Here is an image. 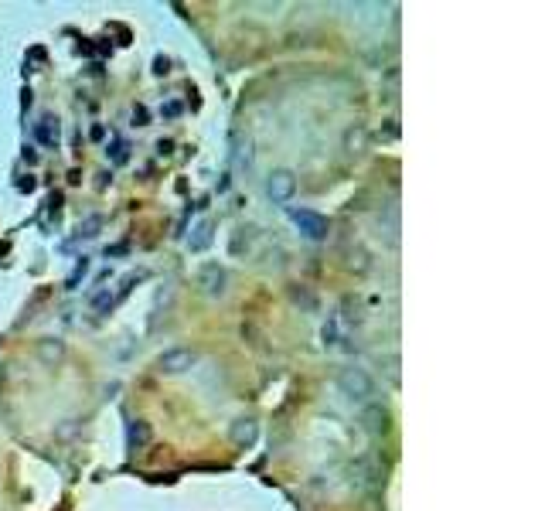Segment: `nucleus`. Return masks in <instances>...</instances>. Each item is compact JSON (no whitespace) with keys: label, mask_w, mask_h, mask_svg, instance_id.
<instances>
[{"label":"nucleus","mask_w":545,"mask_h":511,"mask_svg":"<svg viewBox=\"0 0 545 511\" xmlns=\"http://www.w3.org/2000/svg\"><path fill=\"white\" fill-rule=\"evenodd\" d=\"M337 389H341V396H348L351 402H368V399L375 396V379H372L365 368L348 365V368H341V375H337Z\"/></svg>","instance_id":"f257e3e1"},{"label":"nucleus","mask_w":545,"mask_h":511,"mask_svg":"<svg viewBox=\"0 0 545 511\" xmlns=\"http://www.w3.org/2000/svg\"><path fill=\"white\" fill-rule=\"evenodd\" d=\"M198 365V351L195 348H167L157 358V372L161 375H184Z\"/></svg>","instance_id":"f03ea898"},{"label":"nucleus","mask_w":545,"mask_h":511,"mask_svg":"<svg viewBox=\"0 0 545 511\" xmlns=\"http://www.w3.org/2000/svg\"><path fill=\"white\" fill-rule=\"evenodd\" d=\"M290 222L300 228V235L310 239V242L327 239V228H330L324 215H317V212H310V208H290Z\"/></svg>","instance_id":"7ed1b4c3"},{"label":"nucleus","mask_w":545,"mask_h":511,"mask_svg":"<svg viewBox=\"0 0 545 511\" xmlns=\"http://www.w3.org/2000/svg\"><path fill=\"white\" fill-rule=\"evenodd\" d=\"M225 286H228L225 266H221V263H201V270H198V290H201L205 297L218 300V297L225 293Z\"/></svg>","instance_id":"20e7f679"},{"label":"nucleus","mask_w":545,"mask_h":511,"mask_svg":"<svg viewBox=\"0 0 545 511\" xmlns=\"http://www.w3.org/2000/svg\"><path fill=\"white\" fill-rule=\"evenodd\" d=\"M293 194H297V177H293V170L279 168V170H272L270 177H266V198H270V201L286 205Z\"/></svg>","instance_id":"39448f33"},{"label":"nucleus","mask_w":545,"mask_h":511,"mask_svg":"<svg viewBox=\"0 0 545 511\" xmlns=\"http://www.w3.org/2000/svg\"><path fill=\"white\" fill-rule=\"evenodd\" d=\"M228 437H232V443H235L239 450H249V447L259 440V423H256L252 416H239V419L232 423Z\"/></svg>","instance_id":"423d86ee"},{"label":"nucleus","mask_w":545,"mask_h":511,"mask_svg":"<svg viewBox=\"0 0 545 511\" xmlns=\"http://www.w3.org/2000/svg\"><path fill=\"white\" fill-rule=\"evenodd\" d=\"M34 140H38L41 147H58V140H61V126H58L54 116H41V119L34 123Z\"/></svg>","instance_id":"0eeeda50"},{"label":"nucleus","mask_w":545,"mask_h":511,"mask_svg":"<svg viewBox=\"0 0 545 511\" xmlns=\"http://www.w3.org/2000/svg\"><path fill=\"white\" fill-rule=\"evenodd\" d=\"M38 358L45 361V365H61L65 361V341L61 338H41L38 341Z\"/></svg>","instance_id":"6e6552de"},{"label":"nucleus","mask_w":545,"mask_h":511,"mask_svg":"<svg viewBox=\"0 0 545 511\" xmlns=\"http://www.w3.org/2000/svg\"><path fill=\"white\" fill-rule=\"evenodd\" d=\"M344 150L348 154H365L368 150V130L361 123H355L348 133H344Z\"/></svg>","instance_id":"1a4fd4ad"},{"label":"nucleus","mask_w":545,"mask_h":511,"mask_svg":"<svg viewBox=\"0 0 545 511\" xmlns=\"http://www.w3.org/2000/svg\"><path fill=\"white\" fill-rule=\"evenodd\" d=\"M361 423H365V430H368V433H385V430H388V409H382V405H368V409H365V416H361Z\"/></svg>","instance_id":"9d476101"},{"label":"nucleus","mask_w":545,"mask_h":511,"mask_svg":"<svg viewBox=\"0 0 545 511\" xmlns=\"http://www.w3.org/2000/svg\"><path fill=\"white\" fill-rule=\"evenodd\" d=\"M232 168L235 170H249L252 168V140L235 137V150H232Z\"/></svg>","instance_id":"9b49d317"},{"label":"nucleus","mask_w":545,"mask_h":511,"mask_svg":"<svg viewBox=\"0 0 545 511\" xmlns=\"http://www.w3.org/2000/svg\"><path fill=\"white\" fill-rule=\"evenodd\" d=\"M150 437H154V433H150V423H147V419H133V423H130V447H133V450H143V447L150 443Z\"/></svg>","instance_id":"f8f14e48"},{"label":"nucleus","mask_w":545,"mask_h":511,"mask_svg":"<svg viewBox=\"0 0 545 511\" xmlns=\"http://www.w3.org/2000/svg\"><path fill=\"white\" fill-rule=\"evenodd\" d=\"M208 246H212V222H201V226L195 228V235H191L188 249H191V252H205Z\"/></svg>","instance_id":"ddd939ff"},{"label":"nucleus","mask_w":545,"mask_h":511,"mask_svg":"<svg viewBox=\"0 0 545 511\" xmlns=\"http://www.w3.org/2000/svg\"><path fill=\"white\" fill-rule=\"evenodd\" d=\"M252 239H256V228H239V232L232 235V246H228V249H232V256H239V252H242V246L249 249V246H252Z\"/></svg>","instance_id":"4468645a"},{"label":"nucleus","mask_w":545,"mask_h":511,"mask_svg":"<svg viewBox=\"0 0 545 511\" xmlns=\"http://www.w3.org/2000/svg\"><path fill=\"white\" fill-rule=\"evenodd\" d=\"M99 232H103V215H89V219L79 226V232H75V235H79V239H96Z\"/></svg>","instance_id":"2eb2a0df"},{"label":"nucleus","mask_w":545,"mask_h":511,"mask_svg":"<svg viewBox=\"0 0 545 511\" xmlns=\"http://www.w3.org/2000/svg\"><path fill=\"white\" fill-rule=\"evenodd\" d=\"M116 300H112V293L109 290H99V293H92L89 297V307L96 310V314H109V307H112Z\"/></svg>","instance_id":"dca6fc26"},{"label":"nucleus","mask_w":545,"mask_h":511,"mask_svg":"<svg viewBox=\"0 0 545 511\" xmlns=\"http://www.w3.org/2000/svg\"><path fill=\"white\" fill-rule=\"evenodd\" d=\"M106 157L112 161V164H126V161H130V147H126L123 140H112V143L106 147Z\"/></svg>","instance_id":"f3484780"},{"label":"nucleus","mask_w":545,"mask_h":511,"mask_svg":"<svg viewBox=\"0 0 545 511\" xmlns=\"http://www.w3.org/2000/svg\"><path fill=\"white\" fill-rule=\"evenodd\" d=\"M86 273H89V256H82V259L75 263V270H72V277H68V283H65V286H68V290H75V283H79Z\"/></svg>","instance_id":"a211bd4d"},{"label":"nucleus","mask_w":545,"mask_h":511,"mask_svg":"<svg viewBox=\"0 0 545 511\" xmlns=\"http://www.w3.org/2000/svg\"><path fill=\"white\" fill-rule=\"evenodd\" d=\"M324 344H337V321L334 317L324 324Z\"/></svg>","instance_id":"6ab92c4d"},{"label":"nucleus","mask_w":545,"mask_h":511,"mask_svg":"<svg viewBox=\"0 0 545 511\" xmlns=\"http://www.w3.org/2000/svg\"><path fill=\"white\" fill-rule=\"evenodd\" d=\"M177 113H181V106H177V103H167V106H164V110H161V116H164V119H174V116H177Z\"/></svg>","instance_id":"aec40b11"},{"label":"nucleus","mask_w":545,"mask_h":511,"mask_svg":"<svg viewBox=\"0 0 545 511\" xmlns=\"http://www.w3.org/2000/svg\"><path fill=\"white\" fill-rule=\"evenodd\" d=\"M133 123H137V126H147V110H143V106L133 110Z\"/></svg>","instance_id":"412c9836"},{"label":"nucleus","mask_w":545,"mask_h":511,"mask_svg":"<svg viewBox=\"0 0 545 511\" xmlns=\"http://www.w3.org/2000/svg\"><path fill=\"white\" fill-rule=\"evenodd\" d=\"M24 161H28V164H38V154H34L31 147H24Z\"/></svg>","instance_id":"4be33fe9"}]
</instances>
